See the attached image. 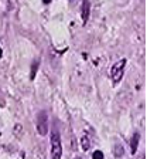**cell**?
Returning <instances> with one entry per match:
<instances>
[{"label": "cell", "instance_id": "1", "mask_svg": "<svg viewBox=\"0 0 147 159\" xmlns=\"http://www.w3.org/2000/svg\"><path fill=\"white\" fill-rule=\"evenodd\" d=\"M51 159H61L62 158V143L61 135L57 128H52L51 131Z\"/></svg>", "mask_w": 147, "mask_h": 159}, {"label": "cell", "instance_id": "2", "mask_svg": "<svg viewBox=\"0 0 147 159\" xmlns=\"http://www.w3.org/2000/svg\"><path fill=\"white\" fill-rule=\"evenodd\" d=\"M126 64H128V60L122 58V60H119V61H116V63L110 67V80H112V83H113V85L119 84L120 80L123 78Z\"/></svg>", "mask_w": 147, "mask_h": 159}, {"label": "cell", "instance_id": "3", "mask_svg": "<svg viewBox=\"0 0 147 159\" xmlns=\"http://www.w3.org/2000/svg\"><path fill=\"white\" fill-rule=\"evenodd\" d=\"M37 132L41 136H45L48 132V115L45 111H40L37 115Z\"/></svg>", "mask_w": 147, "mask_h": 159}, {"label": "cell", "instance_id": "4", "mask_svg": "<svg viewBox=\"0 0 147 159\" xmlns=\"http://www.w3.org/2000/svg\"><path fill=\"white\" fill-rule=\"evenodd\" d=\"M89 14H91V3H89V0H84V2H82V6H81V17H82V21H84V23L88 21Z\"/></svg>", "mask_w": 147, "mask_h": 159}, {"label": "cell", "instance_id": "5", "mask_svg": "<svg viewBox=\"0 0 147 159\" xmlns=\"http://www.w3.org/2000/svg\"><path fill=\"white\" fill-rule=\"evenodd\" d=\"M139 142H140V134L134 132L133 136H132V139H130V152H132V155H134V153H136L137 146H139Z\"/></svg>", "mask_w": 147, "mask_h": 159}, {"label": "cell", "instance_id": "6", "mask_svg": "<svg viewBox=\"0 0 147 159\" xmlns=\"http://www.w3.org/2000/svg\"><path fill=\"white\" fill-rule=\"evenodd\" d=\"M38 67H40V60L33 61V64H31V71H30V80H31V81L36 78V74H37V71H38Z\"/></svg>", "mask_w": 147, "mask_h": 159}, {"label": "cell", "instance_id": "7", "mask_svg": "<svg viewBox=\"0 0 147 159\" xmlns=\"http://www.w3.org/2000/svg\"><path fill=\"white\" fill-rule=\"evenodd\" d=\"M89 146H91V142H89V136L86 135V134H84V135L81 136V148L84 149V151H88Z\"/></svg>", "mask_w": 147, "mask_h": 159}, {"label": "cell", "instance_id": "8", "mask_svg": "<svg viewBox=\"0 0 147 159\" xmlns=\"http://www.w3.org/2000/svg\"><path fill=\"white\" fill-rule=\"evenodd\" d=\"M113 155L116 156V158H120V156L123 155V148H122L120 145H116L113 148Z\"/></svg>", "mask_w": 147, "mask_h": 159}, {"label": "cell", "instance_id": "9", "mask_svg": "<svg viewBox=\"0 0 147 159\" xmlns=\"http://www.w3.org/2000/svg\"><path fill=\"white\" fill-rule=\"evenodd\" d=\"M92 159H105L103 152H102V151H99V149L93 151V153H92Z\"/></svg>", "mask_w": 147, "mask_h": 159}, {"label": "cell", "instance_id": "10", "mask_svg": "<svg viewBox=\"0 0 147 159\" xmlns=\"http://www.w3.org/2000/svg\"><path fill=\"white\" fill-rule=\"evenodd\" d=\"M51 2H52V0H43V3H44V4H50Z\"/></svg>", "mask_w": 147, "mask_h": 159}, {"label": "cell", "instance_id": "11", "mask_svg": "<svg viewBox=\"0 0 147 159\" xmlns=\"http://www.w3.org/2000/svg\"><path fill=\"white\" fill-rule=\"evenodd\" d=\"M2 57H3V50L0 48V58H2Z\"/></svg>", "mask_w": 147, "mask_h": 159}, {"label": "cell", "instance_id": "12", "mask_svg": "<svg viewBox=\"0 0 147 159\" xmlns=\"http://www.w3.org/2000/svg\"><path fill=\"white\" fill-rule=\"evenodd\" d=\"M75 159H79V158H75Z\"/></svg>", "mask_w": 147, "mask_h": 159}]
</instances>
